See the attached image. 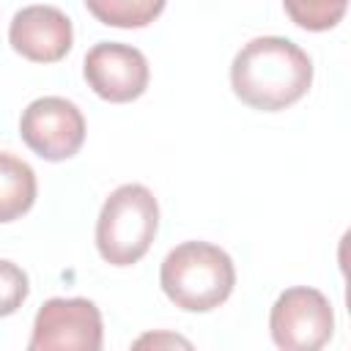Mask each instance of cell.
Segmentation results:
<instances>
[{
  "instance_id": "1",
  "label": "cell",
  "mask_w": 351,
  "mask_h": 351,
  "mask_svg": "<svg viewBox=\"0 0 351 351\" xmlns=\"http://www.w3.org/2000/svg\"><path fill=\"white\" fill-rule=\"evenodd\" d=\"M310 85V55L282 36H258L247 41L230 63V88L252 110H285L296 104Z\"/></svg>"
},
{
  "instance_id": "2",
  "label": "cell",
  "mask_w": 351,
  "mask_h": 351,
  "mask_svg": "<svg viewBox=\"0 0 351 351\" xmlns=\"http://www.w3.org/2000/svg\"><path fill=\"white\" fill-rule=\"evenodd\" d=\"M159 285L176 307L186 313H208L233 293L236 266L217 244L184 241L165 255Z\"/></svg>"
},
{
  "instance_id": "3",
  "label": "cell",
  "mask_w": 351,
  "mask_h": 351,
  "mask_svg": "<svg viewBox=\"0 0 351 351\" xmlns=\"http://www.w3.org/2000/svg\"><path fill=\"white\" fill-rule=\"evenodd\" d=\"M159 203L143 184H121L104 200L96 219V250L110 266L137 263L154 244Z\"/></svg>"
},
{
  "instance_id": "4",
  "label": "cell",
  "mask_w": 351,
  "mask_h": 351,
  "mask_svg": "<svg viewBox=\"0 0 351 351\" xmlns=\"http://www.w3.org/2000/svg\"><path fill=\"white\" fill-rule=\"evenodd\" d=\"M269 332L282 351H318L332 340L335 313L329 299L307 285L288 288L269 313Z\"/></svg>"
},
{
  "instance_id": "5",
  "label": "cell",
  "mask_w": 351,
  "mask_h": 351,
  "mask_svg": "<svg viewBox=\"0 0 351 351\" xmlns=\"http://www.w3.org/2000/svg\"><path fill=\"white\" fill-rule=\"evenodd\" d=\"M104 343V321L99 307L82 296L47 299L33 321L30 351H99Z\"/></svg>"
},
{
  "instance_id": "6",
  "label": "cell",
  "mask_w": 351,
  "mask_h": 351,
  "mask_svg": "<svg viewBox=\"0 0 351 351\" xmlns=\"http://www.w3.org/2000/svg\"><path fill=\"white\" fill-rule=\"evenodd\" d=\"M19 137L41 159L63 162L82 148L85 118L74 101L63 96H41L22 110Z\"/></svg>"
},
{
  "instance_id": "7",
  "label": "cell",
  "mask_w": 351,
  "mask_h": 351,
  "mask_svg": "<svg viewBox=\"0 0 351 351\" xmlns=\"http://www.w3.org/2000/svg\"><path fill=\"white\" fill-rule=\"evenodd\" d=\"M82 74L88 88L112 104H126L134 101L145 93L151 69L145 55L121 41H99L88 49L82 60Z\"/></svg>"
},
{
  "instance_id": "8",
  "label": "cell",
  "mask_w": 351,
  "mask_h": 351,
  "mask_svg": "<svg viewBox=\"0 0 351 351\" xmlns=\"http://www.w3.org/2000/svg\"><path fill=\"white\" fill-rule=\"evenodd\" d=\"M8 44L30 63H58L74 44V27L55 5H25L8 25Z\"/></svg>"
},
{
  "instance_id": "9",
  "label": "cell",
  "mask_w": 351,
  "mask_h": 351,
  "mask_svg": "<svg viewBox=\"0 0 351 351\" xmlns=\"http://www.w3.org/2000/svg\"><path fill=\"white\" fill-rule=\"evenodd\" d=\"M36 192L38 184L33 167L8 151H0V225L27 214L36 203Z\"/></svg>"
},
{
  "instance_id": "10",
  "label": "cell",
  "mask_w": 351,
  "mask_h": 351,
  "mask_svg": "<svg viewBox=\"0 0 351 351\" xmlns=\"http://www.w3.org/2000/svg\"><path fill=\"white\" fill-rule=\"evenodd\" d=\"M167 0H85V8L107 27H145L162 11Z\"/></svg>"
},
{
  "instance_id": "11",
  "label": "cell",
  "mask_w": 351,
  "mask_h": 351,
  "mask_svg": "<svg viewBox=\"0 0 351 351\" xmlns=\"http://www.w3.org/2000/svg\"><path fill=\"white\" fill-rule=\"evenodd\" d=\"M282 5L293 25L310 33H324L343 19L348 0H282Z\"/></svg>"
},
{
  "instance_id": "12",
  "label": "cell",
  "mask_w": 351,
  "mask_h": 351,
  "mask_svg": "<svg viewBox=\"0 0 351 351\" xmlns=\"http://www.w3.org/2000/svg\"><path fill=\"white\" fill-rule=\"evenodd\" d=\"M30 293V280L27 274L14 263L0 258V318L16 313L22 302Z\"/></svg>"
}]
</instances>
